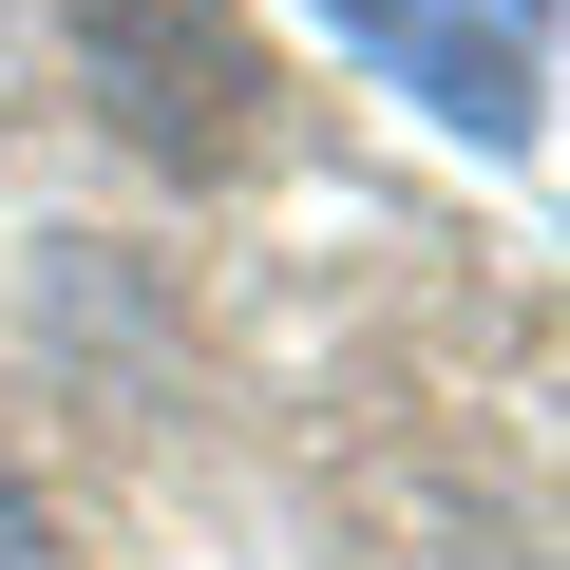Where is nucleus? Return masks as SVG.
I'll use <instances>...</instances> for the list:
<instances>
[{
	"label": "nucleus",
	"instance_id": "1",
	"mask_svg": "<svg viewBox=\"0 0 570 570\" xmlns=\"http://www.w3.org/2000/svg\"><path fill=\"white\" fill-rule=\"evenodd\" d=\"M77 77L153 134V153H247V20H228V0H77Z\"/></svg>",
	"mask_w": 570,
	"mask_h": 570
},
{
	"label": "nucleus",
	"instance_id": "2",
	"mask_svg": "<svg viewBox=\"0 0 570 570\" xmlns=\"http://www.w3.org/2000/svg\"><path fill=\"white\" fill-rule=\"evenodd\" d=\"M324 20H343L362 58H400V77L456 115V134H494V153L532 134V39L494 20V0H324Z\"/></svg>",
	"mask_w": 570,
	"mask_h": 570
},
{
	"label": "nucleus",
	"instance_id": "3",
	"mask_svg": "<svg viewBox=\"0 0 570 570\" xmlns=\"http://www.w3.org/2000/svg\"><path fill=\"white\" fill-rule=\"evenodd\" d=\"M0 570H58V532H39V494L0 475Z\"/></svg>",
	"mask_w": 570,
	"mask_h": 570
}]
</instances>
